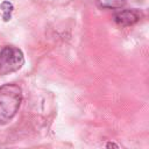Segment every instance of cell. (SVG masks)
<instances>
[{"mask_svg": "<svg viewBox=\"0 0 149 149\" xmlns=\"http://www.w3.org/2000/svg\"><path fill=\"white\" fill-rule=\"evenodd\" d=\"M24 63L23 54L20 49L7 45L0 51V74H7L19 70Z\"/></svg>", "mask_w": 149, "mask_h": 149, "instance_id": "7a4b0ae2", "label": "cell"}, {"mask_svg": "<svg viewBox=\"0 0 149 149\" xmlns=\"http://www.w3.org/2000/svg\"><path fill=\"white\" fill-rule=\"evenodd\" d=\"M106 147H108V148H109V147H115V148H119V146H116V144H114V143H108Z\"/></svg>", "mask_w": 149, "mask_h": 149, "instance_id": "8992f818", "label": "cell"}, {"mask_svg": "<svg viewBox=\"0 0 149 149\" xmlns=\"http://www.w3.org/2000/svg\"><path fill=\"white\" fill-rule=\"evenodd\" d=\"M141 19V13L136 9H126L114 15V21L121 27H128L135 24Z\"/></svg>", "mask_w": 149, "mask_h": 149, "instance_id": "3957f363", "label": "cell"}, {"mask_svg": "<svg viewBox=\"0 0 149 149\" xmlns=\"http://www.w3.org/2000/svg\"><path fill=\"white\" fill-rule=\"evenodd\" d=\"M22 90L15 84H6L0 87V125L10 121L20 108Z\"/></svg>", "mask_w": 149, "mask_h": 149, "instance_id": "6da1fadb", "label": "cell"}, {"mask_svg": "<svg viewBox=\"0 0 149 149\" xmlns=\"http://www.w3.org/2000/svg\"><path fill=\"white\" fill-rule=\"evenodd\" d=\"M1 8H2V12H3V20L8 21L10 19V14H12V10H13V5L9 1H5V2L1 3Z\"/></svg>", "mask_w": 149, "mask_h": 149, "instance_id": "5b68a950", "label": "cell"}, {"mask_svg": "<svg viewBox=\"0 0 149 149\" xmlns=\"http://www.w3.org/2000/svg\"><path fill=\"white\" fill-rule=\"evenodd\" d=\"M99 5L104 8H120L121 6L125 5L126 0H98Z\"/></svg>", "mask_w": 149, "mask_h": 149, "instance_id": "277c9868", "label": "cell"}]
</instances>
